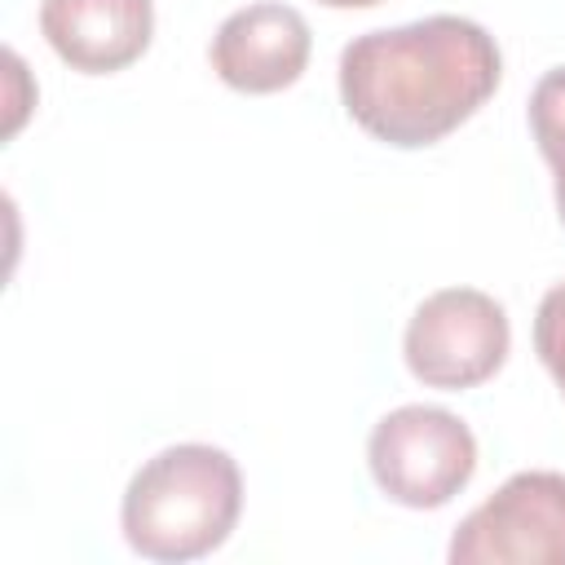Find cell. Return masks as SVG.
I'll return each mask as SVG.
<instances>
[{
  "instance_id": "obj_1",
  "label": "cell",
  "mask_w": 565,
  "mask_h": 565,
  "mask_svg": "<svg viewBox=\"0 0 565 565\" xmlns=\"http://www.w3.org/2000/svg\"><path fill=\"white\" fill-rule=\"evenodd\" d=\"M494 35L459 13L366 31L340 53V102L349 119L397 150H419L468 124L499 88Z\"/></svg>"
},
{
  "instance_id": "obj_2",
  "label": "cell",
  "mask_w": 565,
  "mask_h": 565,
  "mask_svg": "<svg viewBox=\"0 0 565 565\" xmlns=\"http://www.w3.org/2000/svg\"><path fill=\"white\" fill-rule=\"evenodd\" d=\"M243 512L238 463L207 441H181L146 459L119 503L124 539L146 561H199L216 552Z\"/></svg>"
},
{
  "instance_id": "obj_3",
  "label": "cell",
  "mask_w": 565,
  "mask_h": 565,
  "mask_svg": "<svg viewBox=\"0 0 565 565\" xmlns=\"http://www.w3.org/2000/svg\"><path fill=\"white\" fill-rule=\"evenodd\" d=\"M375 486L402 508H441L477 472L472 428L441 406H397L366 437Z\"/></svg>"
},
{
  "instance_id": "obj_4",
  "label": "cell",
  "mask_w": 565,
  "mask_h": 565,
  "mask_svg": "<svg viewBox=\"0 0 565 565\" xmlns=\"http://www.w3.org/2000/svg\"><path fill=\"white\" fill-rule=\"evenodd\" d=\"M512 349L508 313L494 296L477 287H441L406 322L402 358L411 375L428 388H477L486 384Z\"/></svg>"
},
{
  "instance_id": "obj_5",
  "label": "cell",
  "mask_w": 565,
  "mask_h": 565,
  "mask_svg": "<svg viewBox=\"0 0 565 565\" xmlns=\"http://www.w3.org/2000/svg\"><path fill=\"white\" fill-rule=\"evenodd\" d=\"M450 565H565V472L508 477L450 534Z\"/></svg>"
},
{
  "instance_id": "obj_6",
  "label": "cell",
  "mask_w": 565,
  "mask_h": 565,
  "mask_svg": "<svg viewBox=\"0 0 565 565\" xmlns=\"http://www.w3.org/2000/svg\"><path fill=\"white\" fill-rule=\"evenodd\" d=\"M309 49H313V35H309L305 13L291 4L260 0V4L234 9L216 26L207 44V62L216 79L230 84L234 93L265 97V93L291 88L305 75Z\"/></svg>"
},
{
  "instance_id": "obj_7",
  "label": "cell",
  "mask_w": 565,
  "mask_h": 565,
  "mask_svg": "<svg viewBox=\"0 0 565 565\" xmlns=\"http://www.w3.org/2000/svg\"><path fill=\"white\" fill-rule=\"evenodd\" d=\"M40 35L79 75L132 66L154 35L150 0H40Z\"/></svg>"
},
{
  "instance_id": "obj_8",
  "label": "cell",
  "mask_w": 565,
  "mask_h": 565,
  "mask_svg": "<svg viewBox=\"0 0 565 565\" xmlns=\"http://www.w3.org/2000/svg\"><path fill=\"white\" fill-rule=\"evenodd\" d=\"M530 132L552 168L556 216L565 225V66H552L530 93Z\"/></svg>"
},
{
  "instance_id": "obj_9",
  "label": "cell",
  "mask_w": 565,
  "mask_h": 565,
  "mask_svg": "<svg viewBox=\"0 0 565 565\" xmlns=\"http://www.w3.org/2000/svg\"><path fill=\"white\" fill-rule=\"evenodd\" d=\"M534 349H539V362L547 366V375L556 380V388L565 397V282L547 287V296L539 300V313H534Z\"/></svg>"
},
{
  "instance_id": "obj_10",
  "label": "cell",
  "mask_w": 565,
  "mask_h": 565,
  "mask_svg": "<svg viewBox=\"0 0 565 565\" xmlns=\"http://www.w3.org/2000/svg\"><path fill=\"white\" fill-rule=\"evenodd\" d=\"M327 9H371V4H384V0H318Z\"/></svg>"
}]
</instances>
